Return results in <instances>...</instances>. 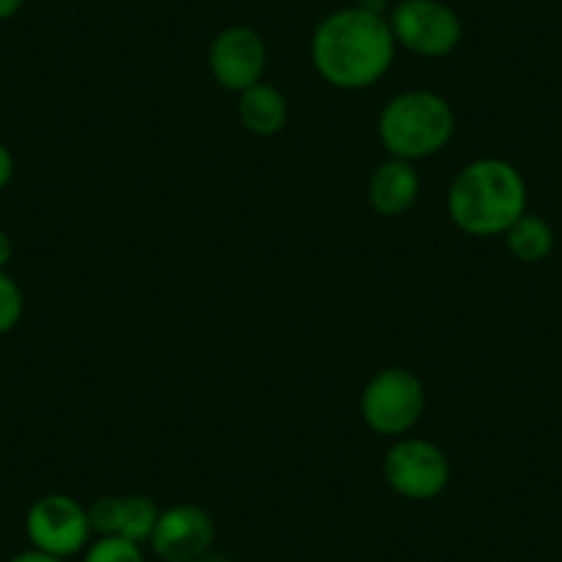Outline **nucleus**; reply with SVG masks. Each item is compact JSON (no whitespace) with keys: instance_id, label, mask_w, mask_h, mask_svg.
Returning a JSON list of instances; mask_svg holds the SVG:
<instances>
[{"instance_id":"obj_8","label":"nucleus","mask_w":562,"mask_h":562,"mask_svg":"<svg viewBox=\"0 0 562 562\" xmlns=\"http://www.w3.org/2000/svg\"><path fill=\"white\" fill-rule=\"evenodd\" d=\"M207 64L221 89L243 94L251 86L262 83L268 69V45L248 25H229L210 45Z\"/></svg>"},{"instance_id":"obj_3","label":"nucleus","mask_w":562,"mask_h":562,"mask_svg":"<svg viewBox=\"0 0 562 562\" xmlns=\"http://www.w3.org/2000/svg\"><path fill=\"white\" fill-rule=\"evenodd\" d=\"M456 135V111L436 91L414 89L392 97L378 116V138L389 158H434Z\"/></svg>"},{"instance_id":"obj_18","label":"nucleus","mask_w":562,"mask_h":562,"mask_svg":"<svg viewBox=\"0 0 562 562\" xmlns=\"http://www.w3.org/2000/svg\"><path fill=\"white\" fill-rule=\"evenodd\" d=\"M9 562H67V560H64V557L45 554V551H40V549H29V551H20V554H14Z\"/></svg>"},{"instance_id":"obj_10","label":"nucleus","mask_w":562,"mask_h":562,"mask_svg":"<svg viewBox=\"0 0 562 562\" xmlns=\"http://www.w3.org/2000/svg\"><path fill=\"white\" fill-rule=\"evenodd\" d=\"M422 191V180L416 175L414 164L400 158H389L372 171L370 188H367V196L375 213L386 215V218H400V215L408 213L416 204Z\"/></svg>"},{"instance_id":"obj_17","label":"nucleus","mask_w":562,"mask_h":562,"mask_svg":"<svg viewBox=\"0 0 562 562\" xmlns=\"http://www.w3.org/2000/svg\"><path fill=\"white\" fill-rule=\"evenodd\" d=\"M356 9H364V12L370 14H381V18H389V12H392L394 0H353Z\"/></svg>"},{"instance_id":"obj_5","label":"nucleus","mask_w":562,"mask_h":562,"mask_svg":"<svg viewBox=\"0 0 562 562\" xmlns=\"http://www.w3.org/2000/svg\"><path fill=\"white\" fill-rule=\"evenodd\" d=\"M386 20L397 47L422 58L450 56L463 40L461 18L445 0H397Z\"/></svg>"},{"instance_id":"obj_11","label":"nucleus","mask_w":562,"mask_h":562,"mask_svg":"<svg viewBox=\"0 0 562 562\" xmlns=\"http://www.w3.org/2000/svg\"><path fill=\"white\" fill-rule=\"evenodd\" d=\"M237 119L243 127L259 138L279 135L288 124V97L281 94L276 86L257 83L246 89L237 100Z\"/></svg>"},{"instance_id":"obj_9","label":"nucleus","mask_w":562,"mask_h":562,"mask_svg":"<svg viewBox=\"0 0 562 562\" xmlns=\"http://www.w3.org/2000/svg\"><path fill=\"white\" fill-rule=\"evenodd\" d=\"M215 543V521L204 507L171 505L169 510H160L155 532L149 538L155 557L160 562H196Z\"/></svg>"},{"instance_id":"obj_2","label":"nucleus","mask_w":562,"mask_h":562,"mask_svg":"<svg viewBox=\"0 0 562 562\" xmlns=\"http://www.w3.org/2000/svg\"><path fill=\"white\" fill-rule=\"evenodd\" d=\"M529 191L521 171L502 158H480L463 166L447 191V213L461 232L474 237L505 235L527 213Z\"/></svg>"},{"instance_id":"obj_7","label":"nucleus","mask_w":562,"mask_h":562,"mask_svg":"<svg viewBox=\"0 0 562 562\" xmlns=\"http://www.w3.org/2000/svg\"><path fill=\"white\" fill-rule=\"evenodd\" d=\"M25 535L31 549L69 560L91 543L89 507L69 494L40 496L25 513Z\"/></svg>"},{"instance_id":"obj_21","label":"nucleus","mask_w":562,"mask_h":562,"mask_svg":"<svg viewBox=\"0 0 562 562\" xmlns=\"http://www.w3.org/2000/svg\"><path fill=\"white\" fill-rule=\"evenodd\" d=\"M196 562H229V557H224V554H215V551H207V554H204V557H199Z\"/></svg>"},{"instance_id":"obj_16","label":"nucleus","mask_w":562,"mask_h":562,"mask_svg":"<svg viewBox=\"0 0 562 562\" xmlns=\"http://www.w3.org/2000/svg\"><path fill=\"white\" fill-rule=\"evenodd\" d=\"M12 177H14V155H12V149H9L7 144L0 140V193L7 191L9 182H12Z\"/></svg>"},{"instance_id":"obj_6","label":"nucleus","mask_w":562,"mask_h":562,"mask_svg":"<svg viewBox=\"0 0 562 562\" xmlns=\"http://www.w3.org/2000/svg\"><path fill=\"white\" fill-rule=\"evenodd\" d=\"M450 458L428 439H403L389 447L383 458V480L397 496L411 502L436 499L450 485Z\"/></svg>"},{"instance_id":"obj_15","label":"nucleus","mask_w":562,"mask_h":562,"mask_svg":"<svg viewBox=\"0 0 562 562\" xmlns=\"http://www.w3.org/2000/svg\"><path fill=\"white\" fill-rule=\"evenodd\" d=\"M25 312V299L20 284L9 270H0V337L12 334L20 326Z\"/></svg>"},{"instance_id":"obj_14","label":"nucleus","mask_w":562,"mask_h":562,"mask_svg":"<svg viewBox=\"0 0 562 562\" xmlns=\"http://www.w3.org/2000/svg\"><path fill=\"white\" fill-rule=\"evenodd\" d=\"M83 562H147L140 543H133L119 535H100L94 543L86 546Z\"/></svg>"},{"instance_id":"obj_19","label":"nucleus","mask_w":562,"mask_h":562,"mask_svg":"<svg viewBox=\"0 0 562 562\" xmlns=\"http://www.w3.org/2000/svg\"><path fill=\"white\" fill-rule=\"evenodd\" d=\"M14 257V243L12 237H9L7 229H0V270H7L9 262H12Z\"/></svg>"},{"instance_id":"obj_12","label":"nucleus","mask_w":562,"mask_h":562,"mask_svg":"<svg viewBox=\"0 0 562 562\" xmlns=\"http://www.w3.org/2000/svg\"><path fill=\"white\" fill-rule=\"evenodd\" d=\"M505 243L513 259H518L524 265H538L543 259H549L551 251H554V229H551V224L543 215H535L527 210L505 232Z\"/></svg>"},{"instance_id":"obj_4","label":"nucleus","mask_w":562,"mask_h":562,"mask_svg":"<svg viewBox=\"0 0 562 562\" xmlns=\"http://www.w3.org/2000/svg\"><path fill=\"white\" fill-rule=\"evenodd\" d=\"M425 383L405 367H386L375 372L361 392V419L378 436L403 439L419 425L425 414Z\"/></svg>"},{"instance_id":"obj_13","label":"nucleus","mask_w":562,"mask_h":562,"mask_svg":"<svg viewBox=\"0 0 562 562\" xmlns=\"http://www.w3.org/2000/svg\"><path fill=\"white\" fill-rule=\"evenodd\" d=\"M160 510L155 505V499L144 494H130L119 496V538H127L133 543H149L155 532V524H158Z\"/></svg>"},{"instance_id":"obj_20","label":"nucleus","mask_w":562,"mask_h":562,"mask_svg":"<svg viewBox=\"0 0 562 562\" xmlns=\"http://www.w3.org/2000/svg\"><path fill=\"white\" fill-rule=\"evenodd\" d=\"M25 0H0V23H7V20L18 18L23 12Z\"/></svg>"},{"instance_id":"obj_1","label":"nucleus","mask_w":562,"mask_h":562,"mask_svg":"<svg viewBox=\"0 0 562 562\" xmlns=\"http://www.w3.org/2000/svg\"><path fill=\"white\" fill-rule=\"evenodd\" d=\"M397 56L389 20L364 9H337L312 34V64L328 86L364 91L386 78Z\"/></svg>"}]
</instances>
